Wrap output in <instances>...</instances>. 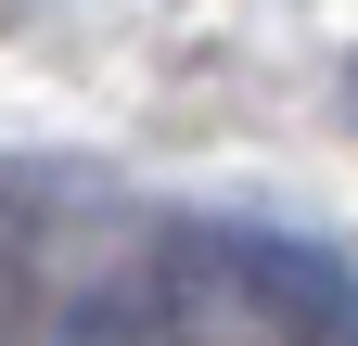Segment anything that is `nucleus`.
Returning a JSON list of instances; mask_svg holds the SVG:
<instances>
[{"label": "nucleus", "mask_w": 358, "mask_h": 346, "mask_svg": "<svg viewBox=\"0 0 358 346\" xmlns=\"http://www.w3.org/2000/svg\"><path fill=\"white\" fill-rule=\"evenodd\" d=\"M166 333L192 346H358V270L294 231H166L154 270Z\"/></svg>", "instance_id": "nucleus-1"}, {"label": "nucleus", "mask_w": 358, "mask_h": 346, "mask_svg": "<svg viewBox=\"0 0 358 346\" xmlns=\"http://www.w3.org/2000/svg\"><path fill=\"white\" fill-rule=\"evenodd\" d=\"M345 103H358V77H345Z\"/></svg>", "instance_id": "nucleus-2"}]
</instances>
